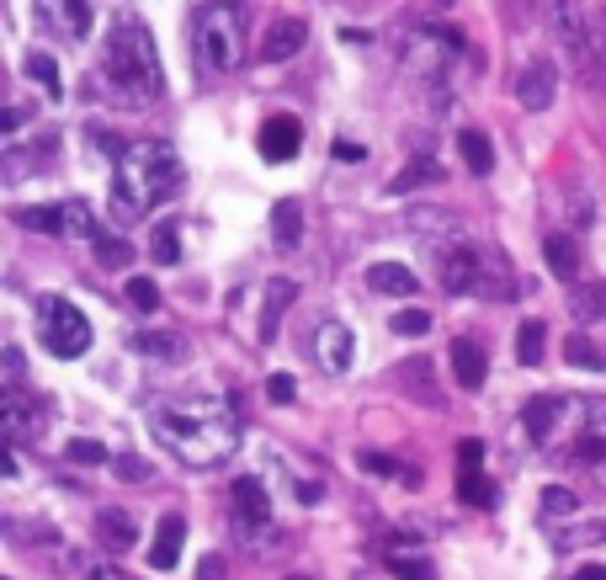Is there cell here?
<instances>
[{
    "label": "cell",
    "mask_w": 606,
    "mask_h": 580,
    "mask_svg": "<svg viewBox=\"0 0 606 580\" xmlns=\"http://www.w3.org/2000/svg\"><path fill=\"white\" fill-rule=\"evenodd\" d=\"M155 437L187 469H213L240 448V415L224 394H181L155 405Z\"/></svg>",
    "instance_id": "1"
},
{
    "label": "cell",
    "mask_w": 606,
    "mask_h": 580,
    "mask_svg": "<svg viewBox=\"0 0 606 580\" xmlns=\"http://www.w3.org/2000/svg\"><path fill=\"white\" fill-rule=\"evenodd\" d=\"M170 192H181V161L170 155V144L161 139L122 144L118 166H112V218L133 224L150 208H161Z\"/></svg>",
    "instance_id": "2"
},
{
    "label": "cell",
    "mask_w": 606,
    "mask_h": 580,
    "mask_svg": "<svg viewBox=\"0 0 606 580\" xmlns=\"http://www.w3.org/2000/svg\"><path fill=\"white\" fill-rule=\"evenodd\" d=\"M102 70H107V85L118 91L122 102H133V107H150L161 96V54H155V43H150L139 16L122 11L118 22H112Z\"/></svg>",
    "instance_id": "3"
},
{
    "label": "cell",
    "mask_w": 606,
    "mask_h": 580,
    "mask_svg": "<svg viewBox=\"0 0 606 580\" xmlns=\"http://www.w3.org/2000/svg\"><path fill=\"white\" fill-rule=\"evenodd\" d=\"M192 43H198L202 70H213V75L240 70V59H245V11L235 5V0H207V5H198V16H192Z\"/></svg>",
    "instance_id": "4"
},
{
    "label": "cell",
    "mask_w": 606,
    "mask_h": 580,
    "mask_svg": "<svg viewBox=\"0 0 606 580\" xmlns=\"http://www.w3.org/2000/svg\"><path fill=\"white\" fill-rule=\"evenodd\" d=\"M38 331H43V346L54 352V357H81L85 346H91V325H85V315L70 304V298H59V293H48L38 298Z\"/></svg>",
    "instance_id": "5"
},
{
    "label": "cell",
    "mask_w": 606,
    "mask_h": 580,
    "mask_svg": "<svg viewBox=\"0 0 606 580\" xmlns=\"http://www.w3.org/2000/svg\"><path fill=\"white\" fill-rule=\"evenodd\" d=\"M548 27H554V43H559V54H565L569 64L591 81L596 75V64H591V27H585V11H580V0H548Z\"/></svg>",
    "instance_id": "6"
},
{
    "label": "cell",
    "mask_w": 606,
    "mask_h": 580,
    "mask_svg": "<svg viewBox=\"0 0 606 580\" xmlns=\"http://www.w3.org/2000/svg\"><path fill=\"white\" fill-rule=\"evenodd\" d=\"M256 150H261V161H272V166H287L298 150H304V123L293 118V113H277V118H266L261 133H256Z\"/></svg>",
    "instance_id": "7"
},
{
    "label": "cell",
    "mask_w": 606,
    "mask_h": 580,
    "mask_svg": "<svg viewBox=\"0 0 606 580\" xmlns=\"http://www.w3.org/2000/svg\"><path fill=\"white\" fill-rule=\"evenodd\" d=\"M38 22L54 33V38L81 43L96 16H91V0H38Z\"/></svg>",
    "instance_id": "8"
},
{
    "label": "cell",
    "mask_w": 606,
    "mask_h": 580,
    "mask_svg": "<svg viewBox=\"0 0 606 580\" xmlns=\"http://www.w3.org/2000/svg\"><path fill=\"white\" fill-rule=\"evenodd\" d=\"M437 277H442L447 293H474L485 283V261L474 256V246H447L442 261H437Z\"/></svg>",
    "instance_id": "9"
},
{
    "label": "cell",
    "mask_w": 606,
    "mask_h": 580,
    "mask_svg": "<svg viewBox=\"0 0 606 580\" xmlns=\"http://www.w3.org/2000/svg\"><path fill=\"white\" fill-rule=\"evenodd\" d=\"M554 96H559V70H554V59H537V64H526L522 75H516V102H522L526 113H548Z\"/></svg>",
    "instance_id": "10"
},
{
    "label": "cell",
    "mask_w": 606,
    "mask_h": 580,
    "mask_svg": "<svg viewBox=\"0 0 606 580\" xmlns=\"http://www.w3.org/2000/svg\"><path fill=\"white\" fill-rule=\"evenodd\" d=\"M181 548H187V517H176V511H165L161 528H155V538H150V570H176L181 565Z\"/></svg>",
    "instance_id": "11"
},
{
    "label": "cell",
    "mask_w": 606,
    "mask_h": 580,
    "mask_svg": "<svg viewBox=\"0 0 606 580\" xmlns=\"http://www.w3.org/2000/svg\"><path fill=\"white\" fill-rule=\"evenodd\" d=\"M0 421H5V437H11V448H16V442H27V437H33V426L43 421V405L27 394V389H5Z\"/></svg>",
    "instance_id": "12"
},
{
    "label": "cell",
    "mask_w": 606,
    "mask_h": 580,
    "mask_svg": "<svg viewBox=\"0 0 606 580\" xmlns=\"http://www.w3.org/2000/svg\"><path fill=\"white\" fill-rule=\"evenodd\" d=\"M304 43H309L304 16H283V22H272V27H266V38H261V59H266V64H283V59H293Z\"/></svg>",
    "instance_id": "13"
},
{
    "label": "cell",
    "mask_w": 606,
    "mask_h": 580,
    "mask_svg": "<svg viewBox=\"0 0 606 580\" xmlns=\"http://www.w3.org/2000/svg\"><path fill=\"white\" fill-rule=\"evenodd\" d=\"M314 346H320V368L324 374H346L352 368V331L341 325V320H324L320 325V335H314Z\"/></svg>",
    "instance_id": "14"
},
{
    "label": "cell",
    "mask_w": 606,
    "mask_h": 580,
    "mask_svg": "<svg viewBox=\"0 0 606 580\" xmlns=\"http://www.w3.org/2000/svg\"><path fill=\"white\" fill-rule=\"evenodd\" d=\"M293 298H298V283L293 277H272L266 293H261V341H277V325H283V315L293 309Z\"/></svg>",
    "instance_id": "15"
},
{
    "label": "cell",
    "mask_w": 606,
    "mask_h": 580,
    "mask_svg": "<svg viewBox=\"0 0 606 580\" xmlns=\"http://www.w3.org/2000/svg\"><path fill=\"white\" fill-rule=\"evenodd\" d=\"M452 374H458L463 389H485V378H489L485 346H479V341H468V335H458V341H452Z\"/></svg>",
    "instance_id": "16"
},
{
    "label": "cell",
    "mask_w": 606,
    "mask_h": 580,
    "mask_svg": "<svg viewBox=\"0 0 606 580\" xmlns=\"http://www.w3.org/2000/svg\"><path fill=\"white\" fill-rule=\"evenodd\" d=\"M543 261H548V272H554L559 283H574V277H580V240L565 235V229H554V235L543 240Z\"/></svg>",
    "instance_id": "17"
},
{
    "label": "cell",
    "mask_w": 606,
    "mask_h": 580,
    "mask_svg": "<svg viewBox=\"0 0 606 580\" xmlns=\"http://www.w3.org/2000/svg\"><path fill=\"white\" fill-rule=\"evenodd\" d=\"M367 288L372 293H389V298H415L420 293V277L400 267V261H378L372 272H367Z\"/></svg>",
    "instance_id": "18"
},
{
    "label": "cell",
    "mask_w": 606,
    "mask_h": 580,
    "mask_svg": "<svg viewBox=\"0 0 606 580\" xmlns=\"http://www.w3.org/2000/svg\"><path fill=\"white\" fill-rule=\"evenodd\" d=\"M96 538H102L107 554H128V548L139 543V522H133L128 511H102V517H96Z\"/></svg>",
    "instance_id": "19"
},
{
    "label": "cell",
    "mask_w": 606,
    "mask_h": 580,
    "mask_svg": "<svg viewBox=\"0 0 606 580\" xmlns=\"http://www.w3.org/2000/svg\"><path fill=\"white\" fill-rule=\"evenodd\" d=\"M235 511H240V528H266L272 522V500H266V490L256 485V480H235Z\"/></svg>",
    "instance_id": "20"
},
{
    "label": "cell",
    "mask_w": 606,
    "mask_h": 580,
    "mask_svg": "<svg viewBox=\"0 0 606 580\" xmlns=\"http://www.w3.org/2000/svg\"><path fill=\"white\" fill-rule=\"evenodd\" d=\"M298 240H304V208L293 203V198H283V203L272 208V246L298 250Z\"/></svg>",
    "instance_id": "21"
},
{
    "label": "cell",
    "mask_w": 606,
    "mask_h": 580,
    "mask_svg": "<svg viewBox=\"0 0 606 580\" xmlns=\"http://www.w3.org/2000/svg\"><path fill=\"white\" fill-rule=\"evenodd\" d=\"M559 411H565V400H559V394H537V400H526V411H522L526 431H532L537 442H548V437H554V426H559Z\"/></svg>",
    "instance_id": "22"
},
{
    "label": "cell",
    "mask_w": 606,
    "mask_h": 580,
    "mask_svg": "<svg viewBox=\"0 0 606 580\" xmlns=\"http://www.w3.org/2000/svg\"><path fill=\"white\" fill-rule=\"evenodd\" d=\"M409 229H415L420 240H458V224H452V213H442V208H415V213H409Z\"/></svg>",
    "instance_id": "23"
},
{
    "label": "cell",
    "mask_w": 606,
    "mask_h": 580,
    "mask_svg": "<svg viewBox=\"0 0 606 580\" xmlns=\"http://www.w3.org/2000/svg\"><path fill=\"white\" fill-rule=\"evenodd\" d=\"M458 150H463V166L474 170V176H489V170H495V144H489V133L468 128V133L458 139Z\"/></svg>",
    "instance_id": "24"
},
{
    "label": "cell",
    "mask_w": 606,
    "mask_h": 580,
    "mask_svg": "<svg viewBox=\"0 0 606 580\" xmlns=\"http://www.w3.org/2000/svg\"><path fill=\"white\" fill-rule=\"evenodd\" d=\"M606 453V400H585V442L580 458H602Z\"/></svg>",
    "instance_id": "25"
},
{
    "label": "cell",
    "mask_w": 606,
    "mask_h": 580,
    "mask_svg": "<svg viewBox=\"0 0 606 580\" xmlns=\"http://www.w3.org/2000/svg\"><path fill=\"white\" fill-rule=\"evenodd\" d=\"M565 363L569 368H585V374H606V357L591 346V335H580V331L565 341Z\"/></svg>",
    "instance_id": "26"
},
{
    "label": "cell",
    "mask_w": 606,
    "mask_h": 580,
    "mask_svg": "<svg viewBox=\"0 0 606 580\" xmlns=\"http://www.w3.org/2000/svg\"><path fill=\"white\" fill-rule=\"evenodd\" d=\"M16 224L33 235H64V208H16Z\"/></svg>",
    "instance_id": "27"
},
{
    "label": "cell",
    "mask_w": 606,
    "mask_h": 580,
    "mask_svg": "<svg viewBox=\"0 0 606 580\" xmlns=\"http://www.w3.org/2000/svg\"><path fill=\"white\" fill-rule=\"evenodd\" d=\"M543 346H548V325H543V320H526L522 335H516V357H522L526 368H537V363H543Z\"/></svg>",
    "instance_id": "28"
},
{
    "label": "cell",
    "mask_w": 606,
    "mask_h": 580,
    "mask_svg": "<svg viewBox=\"0 0 606 580\" xmlns=\"http://www.w3.org/2000/svg\"><path fill=\"white\" fill-rule=\"evenodd\" d=\"M569 309H574L580 320H606V283H585V288H574Z\"/></svg>",
    "instance_id": "29"
},
{
    "label": "cell",
    "mask_w": 606,
    "mask_h": 580,
    "mask_svg": "<svg viewBox=\"0 0 606 580\" xmlns=\"http://www.w3.org/2000/svg\"><path fill=\"white\" fill-rule=\"evenodd\" d=\"M91 250H96V261H102V267H128V261H133L128 240H122V235H112V229H102V235L91 240Z\"/></svg>",
    "instance_id": "30"
},
{
    "label": "cell",
    "mask_w": 606,
    "mask_h": 580,
    "mask_svg": "<svg viewBox=\"0 0 606 580\" xmlns=\"http://www.w3.org/2000/svg\"><path fill=\"white\" fill-rule=\"evenodd\" d=\"M133 346H139L144 357H170V363L187 357V341H181V335H133Z\"/></svg>",
    "instance_id": "31"
},
{
    "label": "cell",
    "mask_w": 606,
    "mask_h": 580,
    "mask_svg": "<svg viewBox=\"0 0 606 580\" xmlns=\"http://www.w3.org/2000/svg\"><path fill=\"white\" fill-rule=\"evenodd\" d=\"M458 496L468 500V506H495V485H489L479 469H463V474H458Z\"/></svg>",
    "instance_id": "32"
},
{
    "label": "cell",
    "mask_w": 606,
    "mask_h": 580,
    "mask_svg": "<svg viewBox=\"0 0 606 580\" xmlns=\"http://www.w3.org/2000/svg\"><path fill=\"white\" fill-rule=\"evenodd\" d=\"M389 570L400 580H437V565L426 554H389Z\"/></svg>",
    "instance_id": "33"
},
{
    "label": "cell",
    "mask_w": 606,
    "mask_h": 580,
    "mask_svg": "<svg viewBox=\"0 0 606 580\" xmlns=\"http://www.w3.org/2000/svg\"><path fill=\"white\" fill-rule=\"evenodd\" d=\"M22 70H27V75L48 91V96H64V91H59V64H54L48 54H27V59H22Z\"/></svg>",
    "instance_id": "34"
},
{
    "label": "cell",
    "mask_w": 606,
    "mask_h": 580,
    "mask_svg": "<svg viewBox=\"0 0 606 580\" xmlns=\"http://www.w3.org/2000/svg\"><path fill=\"white\" fill-rule=\"evenodd\" d=\"M128 304H133L139 315H155V309H161V283H155V277H128Z\"/></svg>",
    "instance_id": "35"
},
{
    "label": "cell",
    "mask_w": 606,
    "mask_h": 580,
    "mask_svg": "<svg viewBox=\"0 0 606 580\" xmlns=\"http://www.w3.org/2000/svg\"><path fill=\"white\" fill-rule=\"evenodd\" d=\"M442 170H437V161H409V166L389 181V192H409V187H420V181H437Z\"/></svg>",
    "instance_id": "36"
},
{
    "label": "cell",
    "mask_w": 606,
    "mask_h": 580,
    "mask_svg": "<svg viewBox=\"0 0 606 580\" xmlns=\"http://www.w3.org/2000/svg\"><path fill=\"white\" fill-rule=\"evenodd\" d=\"M64 229H70V235H85V240H96V235H102V224L91 218V208H85V203H64Z\"/></svg>",
    "instance_id": "37"
},
{
    "label": "cell",
    "mask_w": 606,
    "mask_h": 580,
    "mask_svg": "<svg viewBox=\"0 0 606 580\" xmlns=\"http://www.w3.org/2000/svg\"><path fill=\"white\" fill-rule=\"evenodd\" d=\"M150 250H155V261L170 267V261H181V235H176L170 224H161V229H155V240H150Z\"/></svg>",
    "instance_id": "38"
},
{
    "label": "cell",
    "mask_w": 606,
    "mask_h": 580,
    "mask_svg": "<svg viewBox=\"0 0 606 580\" xmlns=\"http://www.w3.org/2000/svg\"><path fill=\"white\" fill-rule=\"evenodd\" d=\"M363 469H367V474H378V480H394V474H404V480L415 485V474H409V469H400L394 458H383V453H363Z\"/></svg>",
    "instance_id": "39"
},
{
    "label": "cell",
    "mask_w": 606,
    "mask_h": 580,
    "mask_svg": "<svg viewBox=\"0 0 606 580\" xmlns=\"http://www.w3.org/2000/svg\"><path fill=\"white\" fill-rule=\"evenodd\" d=\"M394 331L400 335H426L431 331V315H426V309H400V315H394Z\"/></svg>",
    "instance_id": "40"
},
{
    "label": "cell",
    "mask_w": 606,
    "mask_h": 580,
    "mask_svg": "<svg viewBox=\"0 0 606 580\" xmlns=\"http://www.w3.org/2000/svg\"><path fill=\"white\" fill-rule=\"evenodd\" d=\"M574 506H580V500L569 496L565 485H548V490H543V511H548V517H569Z\"/></svg>",
    "instance_id": "41"
},
{
    "label": "cell",
    "mask_w": 606,
    "mask_h": 580,
    "mask_svg": "<svg viewBox=\"0 0 606 580\" xmlns=\"http://www.w3.org/2000/svg\"><path fill=\"white\" fill-rule=\"evenodd\" d=\"M70 463H107V448L91 442V437H75V442H70Z\"/></svg>",
    "instance_id": "42"
},
{
    "label": "cell",
    "mask_w": 606,
    "mask_h": 580,
    "mask_svg": "<svg viewBox=\"0 0 606 580\" xmlns=\"http://www.w3.org/2000/svg\"><path fill=\"white\" fill-rule=\"evenodd\" d=\"M266 394H272V405H293V394H298V383L287 374H272L266 378Z\"/></svg>",
    "instance_id": "43"
},
{
    "label": "cell",
    "mask_w": 606,
    "mask_h": 580,
    "mask_svg": "<svg viewBox=\"0 0 606 580\" xmlns=\"http://www.w3.org/2000/svg\"><path fill=\"white\" fill-rule=\"evenodd\" d=\"M81 580H128V576H122L112 559H91V565L81 570Z\"/></svg>",
    "instance_id": "44"
},
{
    "label": "cell",
    "mask_w": 606,
    "mask_h": 580,
    "mask_svg": "<svg viewBox=\"0 0 606 580\" xmlns=\"http://www.w3.org/2000/svg\"><path fill=\"white\" fill-rule=\"evenodd\" d=\"M118 480H150V463L144 458H118Z\"/></svg>",
    "instance_id": "45"
},
{
    "label": "cell",
    "mask_w": 606,
    "mask_h": 580,
    "mask_svg": "<svg viewBox=\"0 0 606 580\" xmlns=\"http://www.w3.org/2000/svg\"><path fill=\"white\" fill-rule=\"evenodd\" d=\"M479 458H485V442H463V448H458V463H463V469H479Z\"/></svg>",
    "instance_id": "46"
},
{
    "label": "cell",
    "mask_w": 606,
    "mask_h": 580,
    "mask_svg": "<svg viewBox=\"0 0 606 580\" xmlns=\"http://www.w3.org/2000/svg\"><path fill=\"white\" fill-rule=\"evenodd\" d=\"M596 64H606V5L596 11Z\"/></svg>",
    "instance_id": "47"
},
{
    "label": "cell",
    "mask_w": 606,
    "mask_h": 580,
    "mask_svg": "<svg viewBox=\"0 0 606 580\" xmlns=\"http://www.w3.org/2000/svg\"><path fill=\"white\" fill-rule=\"evenodd\" d=\"M335 161H363V144H352V139H335Z\"/></svg>",
    "instance_id": "48"
},
{
    "label": "cell",
    "mask_w": 606,
    "mask_h": 580,
    "mask_svg": "<svg viewBox=\"0 0 606 580\" xmlns=\"http://www.w3.org/2000/svg\"><path fill=\"white\" fill-rule=\"evenodd\" d=\"M224 576V559L218 554H207V565H202V580H218Z\"/></svg>",
    "instance_id": "49"
},
{
    "label": "cell",
    "mask_w": 606,
    "mask_h": 580,
    "mask_svg": "<svg viewBox=\"0 0 606 580\" xmlns=\"http://www.w3.org/2000/svg\"><path fill=\"white\" fill-rule=\"evenodd\" d=\"M22 118H27L22 107H5V123H0V128H5V133H16V128H22Z\"/></svg>",
    "instance_id": "50"
},
{
    "label": "cell",
    "mask_w": 606,
    "mask_h": 580,
    "mask_svg": "<svg viewBox=\"0 0 606 580\" xmlns=\"http://www.w3.org/2000/svg\"><path fill=\"white\" fill-rule=\"evenodd\" d=\"M574 580H606V565H585V570H574Z\"/></svg>",
    "instance_id": "51"
},
{
    "label": "cell",
    "mask_w": 606,
    "mask_h": 580,
    "mask_svg": "<svg viewBox=\"0 0 606 580\" xmlns=\"http://www.w3.org/2000/svg\"><path fill=\"white\" fill-rule=\"evenodd\" d=\"M287 580H309V576H287Z\"/></svg>",
    "instance_id": "52"
},
{
    "label": "cell",
    "mask_w": 606,
    "mask_h": 580,
    "mask_svg": "<svg viewBox=\"0 0 606 580\" xmlns=\"http://www.w3.org/2000/svg\"><path fill=\"white\" fill-rule=\"evenodd\" d=\"M442 5H452V0H442Z\"/></svg>",
    "instance_id": "53"
}]
</instances>
